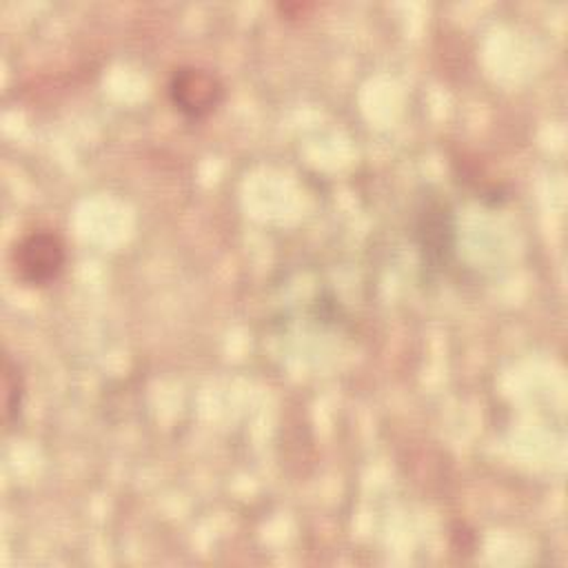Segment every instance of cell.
Wrapping results in <instances>:
<instances>
[{"label": "cell", "instance_id": "6da1fadb", "mask_svg": "<svg viewBox=\"0 0 568 568\" xmlns=\"http://www.w3.org/2000/svg\"><path fill=\"white\" fill-rule=\"evenodd\" d=\"M410 240L417 248L419 266L426 280H435L450 268L457 244L455 213L450 202L430 186L417 195L413 206Z\"/></svg>", "mask_w": 568, "mask_h": 568}, {"label": "cell", "instance_id": "3957f363", "mask_svg": "<svg viewBox=\"0 0 568 568\" xmlns=\"http://www.w3.org/2000/svg\"><path fill=\"white\" fill-rule=\"evenodd\" d=\"M169 102L178 113L189 120H202L211 115L226 95L224 80L200 64H180L166 80Z\"/></svg>", "mask_w": 568, "mask_h": 568}, {"label": "cell", "instance_id": "7a4b0ae2", "mask_svg": "<svg viewBox=\"0 0 568 568\" xmlns=\"http://www.w3.org/2000/svg\"><path fill=\"white\" fill-rule=\"evenodd\" d=\"M9 262L18 282L27 286L53 284L67 266V242L49 226H36L16 237Z\"/></svg>", "mask_w": 568, "mask_h": 568}, {"label": "cell", "instance_id": "277c9868", "mask_svg": "<svg viewBox=\"0 0 568 568\" xmlns=\"http://www.w3.org/2000/svg\"><path fill=\"white\" fill-rule=\"evenodd\" d=\"M24 395H27V382H24V373L20 362H16L11 357V353H4L2 357V424L4 428H11L20 413H22V404H24Z\"/></svg>", "mask_w": 568, "mask_h": 568}]
</instances>
